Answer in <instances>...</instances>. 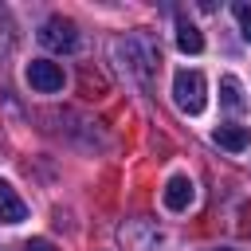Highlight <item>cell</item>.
<instances>
[{
	"mask_svg": "<svg viewBox=\"0 0 251 251\" xmlns=\"http://www.w3.org/2000/svg\"><path fill=\"white\" fill-rule=\"evenodd\" d=\"M173 102L184 110V114H200L204 110V102H208V94H204V75L200 71H176L173 75Z\"/></svg>",
	"mask_w": 251,
	"mask_h": 251,
	"instance_id": "cell-1",
	"label": "cell"
},
{
	"mask_svg": "<svg viewBox=\"0 0 251 251\" xmlns=\"http://www.w3.org/2000/svg\"><path fill=\"white\" fill-rule=\"evenodd\" d=\"M27 82H31V90H39V94H55V90H63V67L59 63H51V59H31L27 63Z\"/></svg>",
	"mask_w": 251,
	"mask_h": 251,
	"instance_id": "cell-2",
	"label": "cell"
},
{
	"mask_svg": "<svg viewBox=\"0 0 251 251\" xmlns=\"http://www.w3.org/2000/svg\"><path fill=\"white\" fill-rule=\"evenodd\" d=\"M39 43H43L47 51H75V47H78L75 24H71V20H59V16H51V20L39 27Z\"/></svg>",
	"mask_w": 251,
	"mask_h": 251,
	"instance_id": "cell-3",
	"label": "cell"
},
{
	"mask_svg": "<svg viewBox=\"0 0 251 251\" xmlns=\"http://www.w3.org/2000/svg\"><path fill=\"white\" fill-rule=\"evenodd\" d=\"M165 208H173V212H184L192 200H196V184L184 176V173H173L169 180H165Z\"/></svg>",
	"mask_w": 251,
	"mask_h": 251,
	"instance_id": "cell-4",
	"label": "cell"
},
{
	"mask_svg": "<svg viewBox=\"0 0 251 251\" xmlns=\"http://www.w3.org/2000/svg\"><path fill=\"white\" fill-rule=\"evenodd\" d=\"M24 220H27V204L8 180H0V224H24Z\"/></svg>",
	"mask_w": 251,
	"mask_h": 251,
	"instance_id": "cell-5",
	"label": "cell"
},
{
	"mask_svg": "<svg viewBox=\"0 0 251 251\" xmlns=\"http://www.w3.org/2000/svg\"><path fill=\"white\" fill-rule=\"evenodd\" d=\"M212 141L220 149H227V153H243L251 145V129L247 126H216L212 129Z\"/></svg>",
	"mask_w": 251,
	"mask_h": 251,
	"instance_id": "cell-6",
	"label": "cell"
},
{
	"mask_svg": "<svg viewBox=\"0 0 251 251\" xmlns=\"http://www.w3.org/2000/svg\"><path fill=\"white\" fill-rule=\"evenodd\" d=\"M176 47H180L184 55H200V51H204V35H200L196 24H188L184 16L176 20Z\"/></svg>",
	"mask_w": 251,
	"mask_h": 251,
	"instance_id": "cell-7",
	"label": "cell"
},
{
	"mask_svg": "<svg viewBox=\"0 0 251 251\" xmlns=\"http://www.w3.org/2000/svg\"><path fill=\"white\" fill-rule=\"evenodd\" d=\"M220 98H224L227 110H243V86H239L235 75H224L220 78Z\"/></svg>",
	"mask_w": 251,
	"mask_h": 251,
	"instance_id": "cell-8",
	"label": "cell"
},
{
	"mask_svg": "<svg viewBox=\"0 0 251 251\" xmlns=\"http://www.w3.org/2000/svg\"><path fill=\"white\" fill-rule=\"evenodd\" d=\"M231 12H235V20H239V27H243V39L251 43V4H235Z\"/></svg>",
	"mask_w": 251,
	"mask_h": 251,
	"instance_id": "cell-9",
	"label": "cell"
},
{
	"mask_svg": "<svg viewBox=\"0 0 251 251\" xmlns=\"http://www.w3.org/2000/svg\"><path fill=\"white\" fill-rule=\"evenodd\" d=\"M24 251H55V243H51V239H27Z\"/></svg>",
	"mask_w": 251,
	"mask_h": 251,
	"instance_id": "cell-10",
	"label": "cell"
},
{
	"mask_svg": "<svg viewBox=\"0 0 251 251\" xmlns=\"http://www.w3.org/2000/svg\"><path fill=\"white\" fill-rule=\"evenodd\" d=\"M216 251H227V247H216Z\"/></svg>",
	"mask_w": 251,
	"mask_h": 251,
	"instance_id": "cell-11",
	"label": "cell"
}]
</instances>
